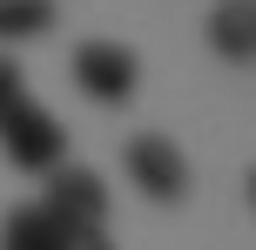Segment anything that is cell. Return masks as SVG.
Wrapping results in <instances>:
<instances>
[{"instance_id": "obj_1", "label": "cell", "mask_w": 256, "mask_h": 250, "mask_svg": "<svg viewBox=\"0 0 256 250\" xmlns=\"http://www.w3.org/2000/svg\"><path fill=\"white\" fill-rule=\"evenodd\" d=\"M0 142H7V162L27 169V176H48V169L68 162V129L48 115V108H34V102H20L7 122H0Z\"/></svg>"}, {"instance_id": "obj_8", "label": "cell", "mask_w": 256, "mask_h": 250, "mask_svg": "<svg viewBox=\"0 0 256 250\" xmlns=\"http://www.w3.org/2000/svg\"><path fill=\"white\" fill-rule=\"evenodd\" d=\"M20 102H27V81H20V68H14L7 54H0V122H7Z\"/></svg>"}, {"instance_id": "obj_5", "label": "cell", "mask_w": 256, "mask_h": 250, "mask_svg": "<svg viewBox=\"0 0 256 250\" xmlns=\"http://www.w3.org/2000/svg\"><path fill=\"white\" fill-rule=\"evenodd\" d=\"M74 230L61 223V216H48V203H20V210H7V223H0V250H68Z\"/></svg>"}, {"instance_id": "obj_6", "label": "cell", "mask_w": 256, "mask_h": 250, "mask_svg": "<svg viewBox=\"0 0 256 250\" xmlns=\"http://www.w3.org/2000/svg\"><path fill=\"white\" fill-rule=\"evenodd\" d=\"M209 48L222 54V61L243 68L256 54V0H222L216 14H209Z\"/></svg>"}, {"instance_id": "obj_9", "label": "cell", "mask_w": 256, "mask_h": 250, "mask_svg": "<svg viewBox=\"0 0 256 250\" xmlns=\"http://www.w3.org/2000/svg\"><path fill=\"white\" fill-rule=\"evenodd\" d=\"M68 250H115V243H108L102 230H74V237H68Z\"/></svg>"}, {"instance_id": "obj_7", "label": "cell", "mask_w": 256, "mask_h": 250, "mask_svg": "<svg viewBox=\"0 0 256 250\" xmlns=\"http://www.w3.org/2000/svg\"><path fill=\"white\" fill-rule=\"evenodd\" d=\"M54 27V0H0V41H34Z\"/></svg>"}, {"instance_id": "obj_2", "label": "cell", "mask_w": 256, "mask_h": 250, "mask_svg": "<svg viewBox=\"0 0 256 250\" xmlns=\"http://www.w3.org/2000/svg\"><path fill=\"white\" fill-rule=\"evenodd\" d=\"M48 216H61L68 230H102L108 223V183L94 169H81V162H61V169H48Z\"/></svg>"}, {"instance_id": "obj_4", "label": "cell", "mask_w": 256, "mask_h": 250, "mask_svg": "<svg viewBox=\"0 0 256 250\" xmlns=\"http://www.w3.org/2000/svg\"><path fill=\"white\" fill-rule=\"evenodd\" d=\"M135 54L122 48V41H81L74 48V88L88 95V102H128L135 95Z\"/></svg>"}, {"instance_id": "obj_3", "label": "cell", "mask_w": 256, "mask_h": 250, "mask_svg": "<svg viewBox=\"0 0 256 250\" xmlns=\"http://www.w3.org/2000/svg\"><path fill=\"white\" fill-rule=\"evenodd\" d=\"M122 169H128V183H135L142 196H155V203H176L182 189H189V162H182V149L168 142V135H135V142L122 149Z\"/></svg>"}]
</instances>
